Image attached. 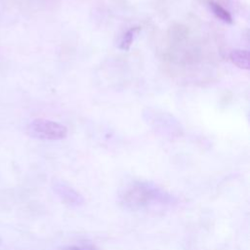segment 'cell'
Masks as SVG:
<instances>
[{"label":"cell","mask_w":250,"mask_h":250,"mask_svg":"<svg viewBox=\"0 0 250 250\" xmlns=\"http://www.w3.org/2000/svg\"><path fill=\"white\" fill-rule=\"evenodd\" d=\"M164 194L147 183H134L127 186L120 194L121 204L128 209L138 210L156 201H161Z\"/></svg>","instance_id":"1"},{"label":"cell","mask_w":250,"mask_h":250,"mask_svg":"<svg viewBox=\"0 0 250 250\" xmlns=\"http://www.w3.org/2000/svg\"><path fill=\"white\" fill-rule=\"evenodd\" d=\"M27 134L38 140L58 141L64 139L67 135L66 126L48 119L37 118L27 126Z\"/></svg>","instance_id":"2"},{"label":"cell","mask_w":250,"mask_h":250,"mask_svg":"<svg viewBox=\"0 0 250 250\" xmlns=\"http://www.w3.org/2000/svg\"><path fill=\"white\" fill-rule=\"evenodd\" d=\"M53 189L61 200L68 206L77 207L84 203V197L78 191L64 183L56 182L53 184Z\"/></svg>","instance_id":"3"},{"label":"cell","mask_w":250,"mask_h":250,"mask_svg":"<svg viewBox=\"0 0 250 250\" xmlns=\"http://www.w3.org/2000/svg\"><path fill=\"white\" fill-rule=\"evenodd\" d=\"M229 59L239 68L249 69L250 67V55L247 50L235 49L229 54Z\"/></svg>","instance_id":"4"},{"label":"cell","mask_w":250,"mask_h":250,"mask_svg":"<svg viewBox=\"0 0 250 250\" xmlns=\"http://www.w3.org/2000/svg\"><path fill=\"white\" fill-rule=\"evenodd\" d=\"M208 6H209L210 10L212 11V13L216 16V18H218L219 20H221L222 21L227 22V23L232 22V18H231V15L229 14V12L228 10H226L223 6H221L219 3L212 1V0H208Z\"/></svg>","instance_id":"5"},{"label":"cell","mask_w":250,"mask_h":250,"mask_svg":"<svg viewBox=\"0 0 250 250\" xmlns=\"http://www.w3.org/2000/svg\"><path fill=\"white\" fill-rule=\"evenodd\" d=\"M141 31V27L140 26H135V27H131L130 29H128L123 36L121 37L120 41H119V48L123 51H128L135 39V37L138 35V33Z\"/></svg>","instance_id":"6"},{"label":"cell","mask_w":250,"mask_h":250,"mask_svg":"<svg viewBox=\"0 0 250 250\" xmlns=\"http://www.w3.org/2000/svg\"><path fill=\"white\" fill-rule=\"evenodd\" d=\"M62 250H95L93 247L90 246H67L62 248Z\"/></svg>","instance_id":"7"}]
</instances>
